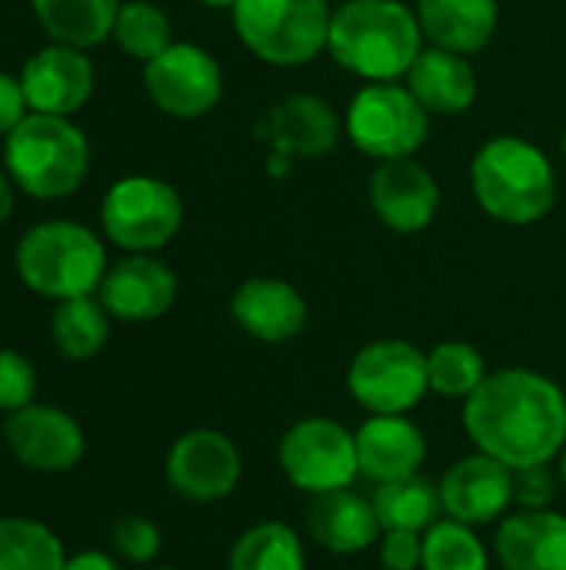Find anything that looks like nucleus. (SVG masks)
<instances>
[{
  "mask_svg": "<svg viewBox=\"0 0 566 570\" xmlns=\"http://www.w3.org/2000/svg\"><path fill=\"white\" fill-rule=\"evenodd\" d=\"M267 134L280 157H324L337 147L340 120L324 97L290 94L267 114Z\"/></svg>",
  "mask_w": 566,
  "mask_h": 570,
  "instance_id": "22",
  "label": "nucleus"
},
{
  "mask_svg": "<svg viewBox=\"0 0 566 570\" xmlns=\"http://www.w3.org/2000/svg\"><path fill=\"white\" fill-rule=\"evenodd\" d=\"M40 27L63 47H97L113 33L117 0H30Z\"/></svg>",
  "mask_w": 566,
  "mask_h": 570,
  "instance_id": "25",
  "label": "nucleus"
},
{
  "mask_svg": "<svg viewBox=\"0 0 566 570\" xmlns=\"http://www.w3.org/2000/svg\"><path fill=\"white\" fill-rule=\"evenodd\" d=\"M143 83L150 100L180 120L210 114L224 94L220 63L197 43H170L163 53L147 60Z\"/></svg>",
  "mask_w": 566,
  "mask_h": 570,
  "instance_id": "12",
  "label": "nucleus"
},
{
  "mask_svg": "<svg viewBox=\"0 0 566 570\" xmlns=\"http://www.w3.org/2000/svg\"><path fill=\"white\" fill-rule=\"evenodd\" d=\"M560 488V474L554 464H534V468H520L514 471V501L520 504V511H544L554 504Z\"/></svg>",
  "mask_w": 566,
  "mask_h": 570,
  "instance_id": "35",
  "label": "nucleus"
},
{
  "mask_svg": "<svg viewBox=\"0 0 566 570\" xmlns=\"http://www.w3.org/2000/svg\"><path fill=\"white\" fill-rule=\"evenodd\" d=\"M417 20L434 47L477 53L497 30V0H417Z\"/></svg>",
  "mask_w": 566,
  "mask_h": 570,
  "instance_id": "24",
  "label": "nucleus"
},
{
  "mask_svg": "<svg viewBox=\"0 0 566 570\" xmlns=\"http://www.w3.org/2000/svg\"><path fill=\"white\" fill-rule=\"evenodd\" d=\"M440 504H444V518L470 524V528H487V524H500L510 514L514 501V468H507L504 461L474 451L460 461H454L440 484Z\"/></svg>",
  "mask_w": 566,
  "mask_h": 570,
  "instance_id": "14",
  "label": "nucleus"
},
{
  "mask_svg": "<svg viewBox=\"0 0 566 570\" xmlns=\"http://www.w3.org/2000/svg\"><path fill=\"white\" fill-rule=\"evenodd\" d=\"M554 468H557V474H560V484H564V488H566V444H564V451L557 454Z\"/></svg>",
  "mask_w": 566,
  "mask_h": 570,
  "instance_id": "40",
  "label": "nucleus"
},
{
  "mask_svg": "<svg viewBox=\"0 0 566 570\" xmlns=\"http://www.w3.org/2000/svg\"><path fill=\"white\" fill-rule=\"evenodd\" d=\"M227 570H307V551L290 524L257 521L234 541Z\"/></svg>",
  "mask_w": 566,
  "mask_h": 570,
  "instance_id": "27",
  "label": "nucleus"
},
{
  "mask_svg": "<svg viewBox=\"0 0 566 570\" xmlns=\"http://www.w3.org/2000/svg\"><path fill=\"white\" fill-rule=\"evenodd\" d=\"M60 538L33 518H0V570H63Z\"/></svg>",
  "mask_w": 566,
  "mask_h": 570,
  "instance_id": "29",
  "label": "nucleus"
},
{
  "mask_svg": "<svg viewBox=\"0 0 566 570\" xmlns=\"http://www.w3.org/2000/svg\"><path fill=\"white\" fill-rule=\"evenodd\" d=\"M470 187L494 220L514 227L547 217L557 200V174L547 154L524 137L487 140L474 157Z\"/></svg>",
  "mask_w": 566,
  "mask_h": 570,
  "instance_id": "3",
  "label": "nucleus"
},
{
  "mask_svg": "<svg viewBox=\"0 0 566 570\" xmlns=\"http://www.w3.org/2000/svg\"><path fill=\"white\" fill-rule=\"evenodd\" d=\"M564 157H566V134H564Z\"/></svg>",
  "mask_w": 566,
  "mask_h": 570,
  "instance_id": "43",
  "label": "nucleus"
},
{
  "mask_svg": "<svg viewBox=\"0 0 566 570\" xmlns=\"http://www.w3.org/2000/svg\"><path fill=\"white\" fill-rule=\"evenodd\" d=\"M327 50L350 73L390 83L404 77L424 50V30L417 13L400 0H344L330 17Z\"/></svg>",
  "mask_w": 566,
  "mask_h": 570,
  "instance_id": "2",
  "label": "nucleus"
},
{
  "mask_svg": "<svg viewBox=\"0 0 566 570\" xmlns=\"http://www.w3.org/2000/svg\"><path fill=\"white\" fill-rule=\"evenodd\" d=\"M464 431L514 471L554 464L566 444L564 387L527 367L494 371L464 401Z\"/></svg>",
  "mask_w": 566,
  "mask_h": 570,
  "instance_id": "1",
  "label": "nucleus"
},
{
  "mask_svg": "<svg viewBox=\"0 0 566 570\" xmlns=\"http://www.w3.org/2000/svg\"><path fill=\"white\" fill-rule=\"evenodd\" d=\"M430 394L447 401H467L487 377L484 354L467 341H444L427 354Z\"/></svg>",
  "mask_w": 566,
  "mask_h": 570,
  "instance_id": "30",
  "label": "nucleus"
},
{
  "mask_svg": "<svg viewBox=\"0 0 566 570\" xmlns=\"http://www.w3.org/2000/svg\"><path fill=\"white\" fill-rule=\"evenodd\" d=\"M17 274L33 294L57 304L90 297L107 274V254L93 230L70 220H47L20 237Z\"/></svg>",
  "mask_w": 566,
  "mask_h": 570,
  "instance_id": "5",
  "label": "nucleus"
},
{
  "mask_svg": "<svg viewBox=\"0 0 566 570\" xmlns=\"http://www.w3.org/2000/svg\"><path fill=\"white\" fill-rule=\"evenodd\" d=\"M420 570H490V551L477 528L444 518L424 531Z\"/></svg>",
  "mask_w": 566,
  "mask_h": 570,
  "instance_id": "31",
  "label": "nucleus"
},
{
  "mask_svg": "<svg viewBox=\"0 0 566 570\" xmlns=\"http://www.w3.org/2000/svg\"><path fill=\"white\" fill-rule=\"evenodd\" d=\"M354 434L360 474L374 484L414 478L427 461V438L407 414H370Z\"/></svg>",
  "mask_w": 566,
  "mask_h": 570,
  "instance_id": "19",
  "label": "nucleus"
},
{
  "mask_svg": "<svg viewBox=\"0 0 566 570\" xmlns=\"http://www.w3.org/2000/svg\"><path fill=\"white\" fill-rule=\"evenodd\" d=\"M430 114L397 83H370L354 94L347 110V134L354 147L374 160L414 157L427 140Z\"/></svg>",
  "mask_w": 566,
  "mask_h": 570,
  "instance_id": "10",
  "label": "nucleus"
},
{
  "mask_svg": "<svg viewBox=\"0 0 566 570\" xmlns=\"http://www.w3.org/2000/svg\"><path fill=\"white\" fill-rule=\"evenodd\" d=\"M37 394V371L33 364L17 351H0V411L13 414L27 404H33Z\"/></svg>",
  "mask_w": 566,
  "mask_h": 570,
  "instance_id": "34",
  "label": "nucleus"
},
{
  "mask_svg": "<svg viewBox=\"0 0 566 570\" xmlns=\"http://www.w3.org/2000/svg\"><path fill=\"white\" fill-rule=\"evenodd\" d=\"M167 484L177 498L190 504H217L227 501L244 474L240 448L214 428L183 431L163 461Z\"/></svg>",
  "mask_w": 566,
  "mask_h": 570,
  "instance_id": "11",
  "label": "nucleus"
},
{
  "mask_svg": "<svg viewBox=\"0 0 566 570\" xmlns=\"http://www.w3.org/2000/svg\"><path fill=\"white\" fill-rule=\"evenodd\" d=\"M63 570H123L117 558L103 554V551H80L73 558H67V568Z\"/></svg>",
  "mask_w": 566,
  "mask_h": 570,
  "instance_id": "38",
  "label": "nucleus"
},
{
  "mask_svg": "<svg viewBox=\"0 0 566 570\" xmlns=\"http://www.w3.org/2000/svg\"><path fill=\"white\" fill-rule=\"evenodd\" d=\"M230 317L260 344H287L307 327V301L280 277H250L234 291Z\"/></svg>",
  "mask_w": 566,
  "mask_h": 570,
  "instance_id": "18",
  "label": "nucleus"
},
{
  "mask_svg": "<svg viewBox=\"0 0 566 570\" xmlns=\"http://www.w3.org/2000/svg\"><path fill=\"white\" fill-rule=\"evenodd\" d=\"M150 570H177V568H150Z\"/></svg>",
  "mask_w": 566,
  "mask_h": 570,
  "instance_id": "42",
  "label": "nucleus"
},
{
  "mask_svg": "<svg viewBox=\"0 0 566 570\" xmlns=\"http://www.w3.org/2000/svg\"><path fill=\"white\" fill-rule=\"evenodd\" d=\"M113 37L117 43L137 57V60H153L157 53H163L173 37H170V20L160 7H153L150 0H127L120 3L117 23H113Z\"/></svg>",
  "mask_w": 566,
  "mask_h": 570,
  "instance_id": "32",
  "label": "nucleus"
},
{
  "mask_svg": "<svg viewBox=\"0 0 566 570\" xmlns=\"http://www.w3.org/2000/svg\"><path fill=\"white\" fill-rule=\"evenodd\" d=\"M97 301L117 321H127V324L157 321L177 301V274L150 254H133L107 267Z\"/></svg>",
  "mask_w": 566,
  "mask_h": 570,
  "instance_id": "17",
  "label": "nucleus"
},
{
  "mask_svg": "<svg viewBox=\"0 0 566 570\" xmlns=\"http://www.w3.org/2000/svg\"><path fill=\"white\" fill-rule=\"evenodd\" d=\"M494 554L504 570H566V514L517 511L497 524Z\"/></svg>",
  "mask_w": 566,
  "mask_h": 570,
  "instance_id": "20",
  "label": "nucleus"
},
{
  "mask_svg": "<svg viewBox=\"0 0 566 570\" xmlns=\"http://www.w3.org/2000/svg\"><path fill=\"white\" fill-rule=\"evenodd\" d=\"M7 451L30 471L67 474L83 461L87 438L73 414L53 404H27L3 421Z\"/></svg>",
  "mask_w": 566,
  "mask_h": 570,
  "instance_id": "13",
  "label": "nucleus"
},
{
  "mask_svg": "<svg viewBox=\"0 0 566 570\" xmlns=\"http://www.w3.org/2000/svg\"><path fill=\"white\" fill-rule=\"evenodd\" d=\"M50 334L67 361H90L103 351L110 337V314L93 297L60 301L50 317Z\"/></svg>",
  "mask_w": 566,
  "mask_h": 570,
  "instance_id": "28",
  "label": "nucleus"
},
{
  "mask_svg": "<svg viewBox=\"0 0 566 570\" xmlns=\"http://www.w3.org/2000/svg\"><path fill=\"white\" fill-rule=\"evenodd\" d=\"M307 531L324 551H330L337 558L364 554L384 534L374 501L354 494L350 488L314 494L307 504Z\"/></svg>",
  "mask_w": 566,
  "mask_h": 570,
  "instance_id": "21",
  "label": "nucleus"
},
{
  "mask_svg": "<svg viewBox=\"0 0 566 570\" xmlns=\"http://www.w3.org/2000/svg\"><path fill=\"white\" fill-rule=\"evenodd\" d=\"M370 501H374V511H377V521L384 531L424 534L444 514L437 484H430L420 474L404 478V481H390V484H377Z\"/></svg>",
  "mask_w": 566,
  "mask_h": 570,
  "instance_id": "26",
  "label": "nucleus"
},
{
  "mask_svg": "<svg viewBox=\"0 0 566 570\" xmlns=\"http://www.w3.org/2000/svg\"><path fill=\"white\" fill-rule=\"evenodd\" d=\"M3 167L23 194L37 200H60L83 184L90 144L70 117L27 114L7 134Z\"/></svg>",
  "mask_w": 566,
  "mask_h": 570,
  "instance_id": "4",
  "label": "nucleus"
},
{
  "mask_svg": "<svg viewBox=\"0 0 566 570\" xmlns=\"http://www.w3.org/2000/svg\"><path fill=\"white\" fill-rule=\"evenodd\" d=\"M10 210H13V180H10V174L0 170V227L7 224Z\"/></svg>",
  "mask_w": 566,
  "mask_h": 570,
  "instance_id": "39",
  "label": "nucleus"
},
{
  "mask_svg": "<svg viewBox=\"0 0 566 570\" xmlns=\"http://www.w3.org/2000/svg\"><path fill=\"white\" fill-rule=\"evenodd\" d=\"M103 234L133 254H150L170 244L183 224V204L177 190L160 177H123L117 180L100 204Z\"/></svg>",
  "mask_w": 566,
  "mask_h": 570,
  "instance_id": "8",
  "label": "nucleus"
},
{
  "mask_svg": "<svg viewBox=\"0 0 566 570\" xmlns=\"http://www.w3.org/2000/svg\"><path fill=\"white\" fill-rule=\"evenodd\" d=\"M203 7H234L237 0H200Z\"/></svg>",
  "mask_w": 566,
  "mask_h": 570,
  "instance_id": "41",
  "label": "nucleus"
},
{
  "mask_svg": "<svg viewBox=\"0 0 566 570\" xmlns=\"http://www.w3.org/2000/svg\"><path fill=\"white\" fill-rule=\"evenodd\" d=\"M27 114H30V107H27L20 80L0 70V134H10Z\"/></svg>",
  "mask_w": 566,
  "mask_h": 570,
  "instance_id": "37",
  "label": "nucleus"
},
{
  "mask_svg": "<svg viewBox=\"0 0 566 570\" xmlns=\"http://www.w3.org/2000/svg\"><path fill=\"white\" fill-rule=\"evenodd\" d=\"M277 464L287 484L310 498L350 488L360 478L357 434L334 417H300L284 431Z\"/></svg>",
  "mask_w": 566,
  "mask_h": 570,
  "instance_id": "7",
  "label": "nucleus"
},
{
  "mask_svg": "<svg viewBox=\"0 0 566 570\" xmlns=\"http://www.w3.org/2000/svg\"><path fill=\"white\" fill-rule=\"evenodd\" d=\"M20 87H23L30 114L70 117L93 94V63L83 50L53 43V47L37 50L23 63Z\"/></svg>",
  "mask_w": 566,
  "mask_h": 570,
  "instance_id": "15",
  "label": "nucleus"
},
{
  "mask_svg": "<svg viewBox=\"0 0 566 570\" xmlns=\"http://www.w3.org/2000/svg\"><path fill=\"white\" fill-rule=\"evenodd\" d=\"M367 197H370L374 214L390 230H400V234L424 230L437 217V207H440L437 180L414 157L380 160L370 174Z\"/></svg>",
  "mask_w": 566,
  "mask_h": 570,
  "instance_id": "16",
  "label": "nucleus"
},
{
  "mask_svg": "<svg viewBox=\"0 0 566 570\" xmlns=\"http://www.w3.org/2000/svg\"><path fill=\"white\" fill-rule=\"evenodd\" d=\"M110 544L113 551L130 561V564H150L157 554H160V544H163V534L160 528L143 518V514H127L120 521H113L110 528Z\"/></svg>",
  "mask_w": 566,
  "mask_h": 570,
  "instance_id": "33",
  "label": "nucleus"
},
{
  "mask_svg": "<svg viewBox=\"0 0 566 570\" xmlns=\"http://www.w3.org/2000/svg\"><path fill=\"white\" fill-rule=\"evenodd\" d=\"M347 391L370 414H407L430 394L427 354L410 341H374L354 354Z\"/></svg>",
  "mask_w": 566,
  "mask_h": 570,
  "instance_id": "9",
  "label": "nucleus"
},
{
  "mask_svg": "<svg viewBox=\"0 0 566 570\" xmlns=\"http://www.w3.org/2000/svg\"><path fill=\"white\" fill-rule=\"evenodd\" d=\"M384 570H420L424 564V534L417 531H384L377 541Z\"/></svg>",
  "mask_w": 566,
  "mask_h": 570,
  "instance_id": "36",
  "label": "nucleus"
},
{
  "mask_svg": "<svg viewBox=\"0 0 566 570\" xmlns=\"http://www.w3.org/2000/svg\"><path fill=\"white\" fill-rule=\"evenodd\" d=\"M407 90L427 114H464L477 100V73L464 53L424 47L407 70Z\"/></svg>",
  "mask_w": 566,
  "mask_h": 570,
  "instance_id": "23",
  "label": "nucleus"
},
{
  "mask_svg": "<svg viewBox=\"0 0 566 570\" xmlns=\"http://www.w3.org/2000/svg\"><path fill=\"white\" fill-rule=\"evenodd\" d=\"M237 37L267 63L297 67L314 60L330 37L327 0H237Z\"/></svg>",
  "mask_w": 566,
  "mask_h": 570,
  "instance_id": "6",
  "label": "nucleus"
}]
</instances>
